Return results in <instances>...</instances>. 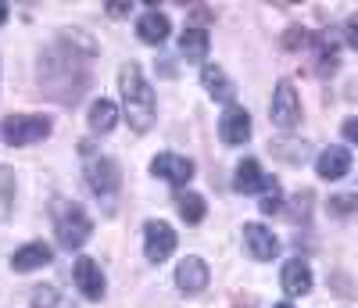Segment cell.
<instances>
[{"label":"cell","instance_id":"52a82bcc","mask_svg":"<svg viewBox=\"0 0 358 308\" xmlns=\"http://www.w3.org/2000/svg\"><path fill=\"white\" fill-rule=\"evenodd\" d=\"M219 136H222V144H229V147H244V144L251 140V115H248V108L229 104V108L222 111V118H219Z\"/></svg>","mask_w":358,"mask_h":308},{"label":"cell","instance_id":"9a60e30c","mask_svg":"<svg viewBox=\"0 0 358 308\" xmlns=\"http://www.w3.org/2000/svg\"><path fill=\"white\" fill-rule=\"evenodd\" d=\"M283 290L290 298H305L312 290V269H308L305 258H290L283 265Z\"/></svg>","mask_w":358,"mask_h":308},{"label":"cell","instance_id":"484cf974","mask_svg":"<svg viewBox=\"0 0 358 308\" xmlns=\"http://www.w3.org/2000/svg\"><path fill=\"white\" fill-rule=\"evenodd\" d=\"M129 8H133V4H126V0H111V4H108V15L122 18V15H129Z\"/></svg>","mask_w":358,"mask_h":308},{"label":"cell","instance_id":"6da1fadb","mask_svg":"<svg viewBox=\"0 0 358 308\" xmlns=\"http://www.w3.org/2000/svg\"><path fill=\"white\" fill-rule=\"evenodd\" d=\"M118 86H122V111H126V122L136 130V133H147L155 126V115H158V101H155V90L151 83L143 79V69L136 61H126L118 69Z\"/></svg>","mask_w":358,"mask_h":308},{"label":"cell","instance_id":"4316f807","mask_svg":"<svg viewBox=\"0 0 358 308\" xmlns=\"http://www.w3.org/2000/svg\"><path fill=\"white\" fill-rule=\"evenodd\" d=\"M344 136H348L351 144H358V118H348V122H344Z\"/></svg>","mask_w":358,"mask_h":308},{"label":"cell","instance_id":"ac0fdd59","mask_svg":"<svg viewBox=\"0 0 358 308\" xmlns=\"http://www.w3.org/2000/svg\"><path fill=\"white\" fill-rule=\"evenodd\" d=\"M208 47H212V40H208V33L201 25H187L183 36H179V50H183L187 61H204L208 57Z\"/></svg>","mask_w":358,"mask_h":308},{"label":"cell","instance_id":"44dd1931","mask_svg":"<svg viewBox=\"0 0 358 308\" xmlns=\"http://www.w3.org/2000/svg\"><path fill=\"white\" fill-rule=\"evenodd\" d=\"M315 61H319V72H322V76L337 72L341 50H337V40H334V36H315Z\"/></svg>","mask_w":358,"mask_h":308},{"label":"cell","instance_id":"8992f818","mask_svg":"<svg viewBox=\"0 0 358 308\" xmlns=\"http://www.w3.org/2000/svg\"><path fill=\"white\" fill-rule=\"evenodd\" d=\"M172 251H176L172 226L162 223V219H151L143 226V255H147V262H165Z\"/></svg>","mask_w":358,"mask_h":308},{"label":"cell","instance_id":"83f0119b","mask_svg":"<svg viewBox=\"0 0 358 308\" xmlns=\"http://www.w3.org/2000/svg\"><path fill=\"white\" fill-rule=\"evenodd\" d=\"M334 211H341V215L351 211V197H337V201H334Z\"/></svg>","mask_w":358,"mask_h":308},{"label":"cell","instance_id":"5bb4252c","mask_svg":"<svg viewBox=\"0 0 358 308\" xmlns=\"http://www.w3.org/2000/svg\"><path fill=\"white\" fill-rule=\"evenodd\" d=\"M276 179H268L262 172V165L255 158H244L241 165H236V179H233V187L241 190V194H255V190H268Z\"/></svg>","mask_w":358,"mask_h":308},{"label":"cell","instance_id":"30bf717a","mask_svg":"<svg viewBox=\"0 0 358 308\" xmlns=\"http://www.w3.org/2000/svg\"><path fill=\"white\" fill-rule=\"evenodd\" d=\"M208 280H212V272H208V262L204 258H197V255H190V258H183L176 265V284H179V290L183 294H201L204 287H208Z\"/></svg>","mask_w":358,"mask_h":308},{"label":"cell","instance_id":"d4e9b609","mask_svg":"<svg viewBox=\"0 0 358 308\" xmlns=\"http://www.w3.org/2000/svg\"><path fill=\"white\" fill-rule=\"evenodd\" d=\"M344 40L358 50V15H351V18H348V25H344Z\"/></svg>","mask_w":358,"mask_h":308},{"label":"cell","instance_id":"ba28073f","mask_svg":"<svg viewBox=\"0 0 358 308\" xmlns=\"http://www.w3.org/2000/svg\"><path fill=\"white\" fill-rule=\"evenodd\" d=\"M151 172H155L158 179L172 183V187H187V183L194 179V162L183 158V154L165 150V154H158V158L151 162Z\"/></svg>","mask_w":358,"mask_h":308},{"label":"cell","instance_id":"2e32d148","mask_svg":"<svg viewBox=\"0 0 358 308\" xmlns=\"http://www.w3.org/2000/svg\"><path fill=\"white\" fill-rule=\"evenodd\" d=\"M201 83H204V90H208V97H215V101H233V94H236V86L229 83V76L219 69V65H212V61H208V65L201 69Z\"/></svg>","mask_w":358,"mask_h":308},{"label":"cell","instance_id":"7c38bea8","mask_svg":"<svg viewBox=\"0 0 358 308\" xmlns=\"http://www.w3.org/2000/svg\"><path fill=\"white\" fill-rule=\"evenodd\" d=\"M50 262H54V251L47 248L43 240L25 244V248H18V251L11 255V269H15V272H33V269H43V265H50Z\"/></svg>","mask_w":358,"mask_h":308},{"label":"cell","instance_id":"cb8c5ba5","mask_svg":"<svg viewBox=\"0 0 358 308\" xmlns=\"http://www.w3.org/2000/svg\"><path fill=\"white\" fill-rule=\"evenodd\" d=\"M33 308H54L57 304V290L54 287H33Z\"/></svg>","mask_w":358,"mask_h":308},{"label":"cell","instance_id":"3957f363","mask_svg":"<svg viewBox=\"0 0 358 308\" xmlns=\"http://www.w3.org/2000/svg\"><path fill=\"white\" fill-rule=\"evenodd\" d=\"M0 136L8 147H29L43 136H50V118L43 115H8L0 122Z\"/></svg>","mask_w":358,"mask_h":308},{"label":"cell","instance_id":"d6986e66","mask_svg":"<svg viewBox=\"0 0 358 308\" xmlns=\"http://www.w3.org/2000/svg\"><path fill=\"white\" fill-rule=\"evenodd\" d=\"M268 150H273L280 162H287V165H305L308 162V144L305 140H294V136L273 140V144H268Z\"/></svg>","mask_w":358,"mask_h":308},{"label":"cell","instance_id":"e0dca14e","mask_svg":"<svg viewBox=\"0 0 358 308\" xmlns=\"http://www.w3.org/2000/svg\"><path fill=\"white\" fill-rule=\"evenodd\" d=\"M169 29H172V25H169V15H162V11H143V15H140V22H136L140 40H143V43H151V47L165 43Z\"/></svg>","mask_w":358,"mask_h":308},{"label":"cell","instance_id":"8fae6325","mask_svg":"<svg viewBox=\"0 0 358 308\" xmlns=\"http://www.w3.org/2000/svg\"><path fill=\"white\" fill-rule=\"evenodd\" d=\"M244 248L251 251L255 262H273L280 255V240L273 237V230H265L258 223H248L244 226Z\"/></svg>","mask_w":358,"mask_h":308},{"label":"cell","instance_id":"f1b7e54d","mask_svg":"<svg viewBox=\"0 0 358 308\" xmlns=\"http://www.w3.org/2000/svg\"><path fill=\"white\" fill-rule=\"evenodd\" d=\"M4 22H8V4L0 0V25H4Z\"/></svg>","mask_w":358,"mask_h":308},{"label":"cell","instance_id":"603a6c76","mask_svg":"<svg viewBox=\"0 0 358 308\" xmlns=\"http://www.w3.org/2000/svg\"><path fill=\"white\" fill-rule=\"evenodd\" d=\"M283 211V194H280V187L273 183V187L265 190V201H262V215H280Z\"/></svg>","mask_w":358,"mask_h":308},{"label":"cell","instance_id":"ffe728a7","mask_svg":"<svg viewBox=\"0 0 358 308\" xmlns=\"http://www.w3.org/2000/svg\"><path fill=\"white\" fill-rule=\"evenodd\" d=\"M115 126H118V108H115V101L101 97V101L90 104V130H94V133H111Z\"/></svg>","mask_w":358,"mask_h":308},{"label":"cell","instance_id":"5b68a950","mask_svg":"<svg viewBox=\"0 0 358 308\" xmlns=\"http://www.w3.org/2000/svg\"><path fill=\"white\" fill-rule=\"evenodd\" d=\"M268 115H273V126H280L283 133L294 130L301 122V97L290 79H280L276 90H273V104H268Z\"/></svg>","mask_w":358,"mask_h":308},{"label":"cell","instance_id":"7402d4cb","mask_svg":"<svg viewBox=\"0 0 358 308\" xmlns=\"http://www.w3.org/2000/svg\"><path fill=\"white\" fill-rule=\"evenodd\" d=\"M176 208H179V219L190 223V226H197V223L204 219V211H208V208H204V197H201V194H190V190L176 197Z\"/></svg>","mask_w":358,"mask_h":308},{"label":"cell","instance_id":"f546056e","mask_svg":"<svg viewBox=\"0 0 358 308\" xmlns=\"http://www.w3.org/2000/svg\"><path fill=\"white\" fill-rule=\"evenodd\" d=\"M273 308H294V304H287V301H283V304H273Z\"/></svg>","mask_w":358,"mask_h":308},{"label":"cell","instance_id":"277c9868","mask_svg":"<svg viewBox=\"0 0 358 308\" xmlns=\"http://www.w3.org/2000/svg\"><path fill=\"white\" fill-rule=\"evenodd\" d=\"M86 183L101 201H108V211H111L115 194L122 190V169H118V162H111V158H94L86 165Z\"/></svg>","mask_w":358,"mask_h":308},{"label":"cell","instance_id":"7a4b0ae2","mask_svg":"<svg viewBox=\"0 0 358 308\" xmlns=\"http://www.w3.org/2000/svg\"><path fill=\"white\" fill-rule=\"evenodd\" d=\"M54 233H57V244H62L65 251H79L83 244L90 240L94 233V223H90V215L72 201H57L54 204Z\"/></svg>","mask_w":358,"mask_h":308},{"label":"cell","instance_id":"9c48e42d","mask_svg":"<svg viewBox=\"0 0 358 308\" xmlns=\"http://www.w3.org/2000/svg\"><path fill=\"white\" fill-rule=\"evenodd\" d=\"M72 276H76V287L83 290L86 301H101V298H104V272H101L97 258L79 255L76 265H72Z\"/></svg>","mask_w":358,"mask_h":308},{"label":"cell","instance_id":"4fadbf2b","mask_svg":"<svg viewBox=\"0 0 358 308\" xmlns=\"http://www.w3.org/2000/svg\"><path fill=\"white\" fill-rule=\"evenodd\" d=\"M348 169H351V154H348V147H326L319 158H315V172L322 176V179H344L348 176Z\"/></svg>","mask_w":358,"mask_h":308}]
</instances>
